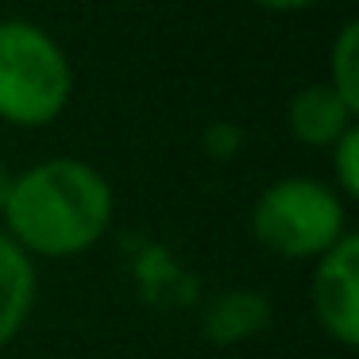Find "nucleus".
<instances>
[{
	"label": "nucleus",
	"instance_id": "1a4fd4ad",
	"mask_svg": "<svg viewBox=\"0 0 359 359\" xmlns=\"http://www.w3.org/2000/svg\"><path fill=\"white\" fill-rule=\"evenodd\" d=\"M328 158H332V189L340 194L344 205L355 201L359 197V124L328 147Z\"/></svg>",
	"mask_w": 359,
	"mask_h": 359
},
{
	"label": "nucleus",
	"instance_id": "20e7f679",
	"mask_svg": "<svg viewBox=\"0 0 359 359\" xmlns=\"http://www.w3.org/2000/svg\"><path fill=\"white\" fill-rule=\"evenodd\" d=\"M309 305L320 332L340 348L359 344V240L348 232L313 263Z\"/></svg>",
	"mask_w": 359,
	"mask_h": 359
},
{
	"label": "nucleus",
	"instance_id": "f8f14e48",
	"mask_svg": "<svg viewBox=\"0 0 359 359\" xmlns=\"http://www.w3.org/2000/svg\"><path fill=\"white\" fill-rule=\"evenodd\" d=\"M8 189H12V170L0 163V212H4V201H8Z\"/></svg>",
	"mask_w": 359,
	"mask_h": 359
},
{
	"label": "nucleus",
	"instance_id": "6e6552de",
	"mask_svg": "<svg viewBox=\"0 0 359 359\" xmlns=\"http://www.w3.org/2000/svg\"><path fill=\"white\" fill-rule=\"evenodd\" d=\"M325 81L348 104L359 109V24L355 20H348L336 32L332 47H328V78Z\"/></svg>",
	"mask_w": 359,
	"mask_h": 359
},
{
	"label": "nucleus",
	"instance_id": "39448f33",
	"mask_svg": "<svg viewBox=\"0 0 359 359\" xmlns=\"http://www.w3.org/2000/svg\"><path fill=\"white\" fill-rule=\"evenodd\" d=\"M355 124H359V109L344 101L328 81L302 86L286 104V132L294 135V143L313 151H328Z\"/></svg>",
	"mask_w": 359,
	"mask_h": 359
},
{
	"label": "nucleus",
	"instance_id": "0eeeda50",
	"mask_svg": "<svg viewBox=\"0 0 359 359\" xmlns=\"http://www.w3.org/2000/svg\"><path fill=\"white\" fill-rule=\"evenodd\" d=\"M35 294H39V274L35 259H27L8 236L0 232V348H8L24 325L32 320Z\"/></svg>",
	"mask_w": 359,
	"mask_h": 359
},
{
	"label": "nucleus",
	"instance_id": "423d86ee",
	"mask_svg": "<svg viewBox=\"0 0 359 359\" xmlns=\"http://www.w3.org/2000/svg\"><path fill=\"white\" fill-rule=\"evenodd\" d=\"M271 317H274V305L259 290L251 286L220 290L201 309V336L212 348H236V344H248L259 332H266Z\"/></svg>",
	"mask_w": 359,
	"mask_h": 359
},
{
	"label": "nucleus",
	"instance_id": "9d476101",
	"mask_svg": "<svg viewBox=\"0 0 359 359\" xmlns=\"http://www.w3.org/2000/svg\"><path fill=\"white\" fill-rule=\"evenodd\" d=\"M240 143H243V132H240L236 124H228V120H217V124H209V128L201 132L205 155L217 158V163H228V158L240 151Z\"/></svg>",
	"mask_w": 359,
	"mask_h": 359
},
{
	"label": "nucleus",
	"instance_id": "7ed1b4c3",
	"mask_svg": "<svg viewBox=\"0 0 359 359\" xmlns=\"http://www.w3.org/2000/svg\"><path fill=\"white\" fill-rule=\"evenodd\" d=\"M348 205L328 182L317 178H278L251 205V236L263 251L290 263L313 259L348 236Z\"/></svg>",
	"mask_w": 359,
	"mask_h": 359
},
{
	"label": "nucleus",
	"instance_id": "f257e3e1",
	"mask_svg": "<svg viewBox=\"0 0 359 359\" xmlns=\"http://www.w3.org/2000/svg\"><path fill=\"white\" fill-rule=\"evenodd\" d=\"M112 217V182L86 158L55 155L12 174L0 232L27 259H78L109 236Z\"/></svg>",
	"mask_w": 359,
	"mask_h": 359
},
{
	"label": "nucleus",
	"instance_id": "f03ea898",
	"mask_svg": "<svg viewBox=\"0 0 359 359\" xmlns=\"http://www.w3.org/2000/svg\"><path fill=\"white\" fill-rule=\"evenodd\" d=\"M74 97V66L62 43L32 20H0V120L47 128Z\"/></svg>",
	"mask_w": 359,
	"mask_h": 359
},
{
	"label": "nucleus",
	"instance_id": "9b49d317",
	"mask_svg": "<svg viewBox=\"0 0 359 359\" xmlns=\"http://www.w3.org/2000/svg\"><path fill=\"white\" fill-rule=\"evenodd\" d=\"M251 4H259L266 12H305L313 4H320V0H251Z\"/></svg>",
	"mask_w": 359,
	"mask_h": 359
}]
</instances>
